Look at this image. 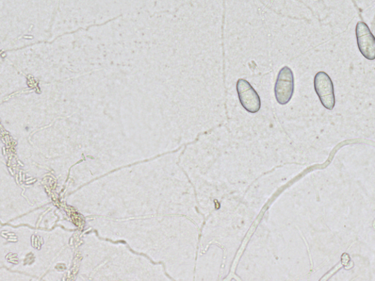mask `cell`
I'll list each match as a JSON object with an SVG mask.
<instances>
[{
    "instance_id": "6da1fadb",
    "label": "cell",
    "mask_w": 375,
    "mask_h": 281,
    "mask_svg": "<svg viewBox=\"0 0 375 281\" xmlns=\"http://www.w3.org/2000/svg\"><path fill=\"white\" fill-rule=\"evenodd\" d=\"M294 74L288 66H285L280 71L274 87V94L277 102L282 106L287 104L294 94Z\"/></svg>"
},
{
    "instance_id": "7a4b0ae2",
    "label": "cell",
    "mask_w": 375,
    "mask_h": 281,
    "mask_svg": "<svg viewBox=\"0 0 375 281\" xmlns=\"http://www.w3.org/2000/svg\"><path fill=\"white\" fill-rule=\"evenodd\" d=\"M314 86L322 105L326 109L333 110L336 104L334 86L329 74L318 72L315 76Z\"/></svg>"
},
{
    "instance_id": "3957f363",
    "label": "cell",
    "mask_w": 375,
    "mask_h": 281,
    "mask_svg": "<svg viewBox=\"0 0 375 281\" xmlns=\"http://www.w3.org/2000/svg\"><path fill=\"white\" fill-rule=\"evenodd\" d=\"M237 92L241 106L247 111L254 114L261 109L260 97L250 82L240 78L237 81Z\"/></svg>"
},
{
    "instance_id": "277c9868",
    "label": "cell",
    "mask_w": 375,
    "mask_h": 281,
    "mask_svg": "<svg viewBox=\"0 0 375 281\" xmlns=\"http://www.w3.org/2000/svg\"><path fill=\"white\" fill-rule=\"evenodd\" d=\"M355 35L358 49L368 60H375V37L368 25L364 22H358L355 27Z\"/></svg>"
}]
</instances>
